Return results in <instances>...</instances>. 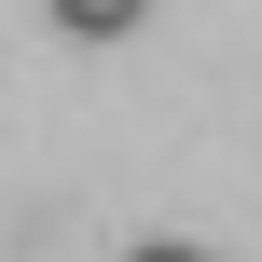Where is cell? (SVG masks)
I'll list each match as a JSON object with an SVG mask.
<instances>
[{"instance_id": "obj_1", "label": "cell", "mask_w": 262, "mask_h": 262, "mask_svg": "<svg viewBox=\"0 0 262 262\" xmlns=\"http://www.w3.org/2000/svg\"><path fill=\"white\" fill-rule=\"evenodd\" d=\"M41 14H55V28H69V41H124V28H138V14H152V0H41Z\"/></svg>"}, {"instance_id": "obj_2", "label": "cell", "mask_w": 262, "mask_h": 262, "mask_svg": "<svg viewBox=\"0 0 262 262\" xmlns=\"http://www.w3.org/2000/svg\"><path fill=\"white\" fill-rule=\"evenodd\" d=\"M124 262H193V249H180V235H152V249H124Z\"/></svg>"}]
</instances>
